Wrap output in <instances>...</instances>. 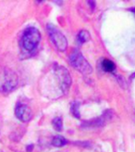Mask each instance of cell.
Listing matches in <instances>:
<instances>
[{
    "label": "cell",
    "mask_w": 135,
    "mask_h": 152,
    "mask_svg": "<svg viewBox=\"0 0 135 152\" xmlns=\"http://www.w3.org/2000/svg\"><path fill=\"white\" fill-rule=\"evenodd\" d=\"M41 40V34L34 27L27 28L21 36V47L28 52H33L38 47Z\"/></svg>",
    "instance_id": "1"
},
{
    "label": "cell",
    "mask_w": 135,
    "mask_h": 152,
    "mask_svg": "<svg viewBox=\"0 0 135 152\" xmlns=\"http://www.w3.org/2000/svg\"><path fill=\"white\" fill-rule=\"evenodd\" d=\"M101 67L105 72H113L116 70V65L114 64V62L107 58H104L102 60Z\"/></svg>",
    "instance_id": "7"
},
{
    "label": "cell",
    "mask_w": 135,
    "mask_h": 152,
    "mask_svg": "<svg viewBox=\"0 0 135 152\" xmlns=\"http://www.w3.org/2000/svg\"><path fill=\"white\" fill-rule=\"evenodd\" d=\"M90 38H91V35H90V34L87 31H85V30L81 31L78 34V41L80 43H85L90 40Z\"/></svg>",
    "instance_id": "9"
},
{
    "label": "cell",
    "mask_w": 135,
    "mask_h": 152,
    "mask_svg": "<svg viewBox=\"0 0 135 152\" xmlns=\"http://www.w3.org/2000/svg\"><path fill=\"white\" fill-rule=\"evenodd\" d=\"M79 108H80V106H79V104L77 102L72 103L70 111L72 113V115L74 117H76V118H80V110H79Z\"/></svg>",
    "instance_id": "10"
},
{
    "label": "cell",
    "mask_w": 135,
    "mask_h": 152,
    "mask_svg": "<svg viewBox=\"0 0 135 152\" xmlns=\"http://www.w3.org/2000/svg\"><path fill=\"white\" fill-rule=\"evenodd\" d=\"M70 65L76 69L78 72L83 74H90L93 72V68L86 58L81 55V53L78 50H73L70 55Z\"/></svg>",
    "instance_id": "3"
},
{
    "label": "cell",
    "mask_w": 135,
    "mask_h": 152,
    "mask_svg": "<svg viewBox=\"0 0 135 152\" xmlns=\"http://www.w3.org/2000/svg\"><path fill=\"white\" fill-rule=\"evenodd\" d=\"M54 73L56 78L58 82V85L60 89L63 92H67L70 89V85H71V78L70 74L66 68L64 67H57L54 69Z\"/></svg>",
    "instance_id": "5"
},
{
    "label": "cell",
    "mask_w": 135,
    "mask_h": 152,
    "mask_svg": "<svg viewBox=\"0 0 135 152\" xmlns=\"http://www.w3.org/2000/svg\"><path fill=\"white\" fill-rule=\"evenodd\" d=\"M15 114L21 121H28L32 118V110L28 106L19 103L15 108Z\"/></svg>",
    "instance_id": "6"
},
{
    "label": "cell",
    "mask_w": 135,
    "mask_h": 152,
    "mask_svg": "<svg viewBox=\"0 0 135 152\" xmlns=\"http://www.w3.org/2000/svg\"><path fill=\"white\" fill-rule=\"evenodd\" d=\"M67 143H68V141L63 137V136H61V135H57V136H55V137H54L53 141H52V145L55 146V147L59 148V147L65 146Z\"/></svg>",
    "instance_id": "8"
},
{
    "label": "cell",
    "mask_w": 135,
    "mask_h": 152,
    "mask_svg": "<svg viewBox=\"0 0 135 152\" xmlns=\"http://www.w3.org/2000/svg\"><path fill=\"white\" fill-rule=\"evenodd\" d=\"M53 125L55 127V129L57 131H61L62 130V127H63V124H62V119L61 118H55L53 120Z\"/></svg>",
    "instance_id": "11"
},
{
    "label": "cell",
    "mask_w": 135,
    "mask_h": 152,
    "mask_svg": "<svg viewBox=\"0 0 135 152\" xmlns=\"http://www.w3.org/2000/svg\"><path fill=\"white\" fill-rule=\"evenodd\" d=\"M47 31L51 40L56 45V48L59 51H65L68 48V41L65 35L61 33V31H59L56 26L52 24L47 25Z\"/></svg>",
    "instance_id": "4"
},
{
    "label": "cell",
    "mask_w": 135,
    "mask_h": 152,
    "mask_svg": "<svg viewBox=\"0 0 135 152\" xmlns=\"http://www.w3.org/2000/svg\"><path fill=\"white\" fill-rule=\"evenodd\" d=\"M18 85V76L9 69H0V92L9 93Z\"/></svg>",
    "instance_id": "2"
},
{
    "label": "cell",
    "mask_w": 135,
    "mask_h": 152,
    "mask_svg": "<svg viewBox=\"0 0 135 152\" xmlns=\"http://www.w3.org/2000/svg\"><path fill=\"white\" fill-rule=\"evenodd\" d=\"M131 11H133V12L135 13V9H132V10H131Z\"/></svg>",
    "instance_id": "12"
}]
</instances>
